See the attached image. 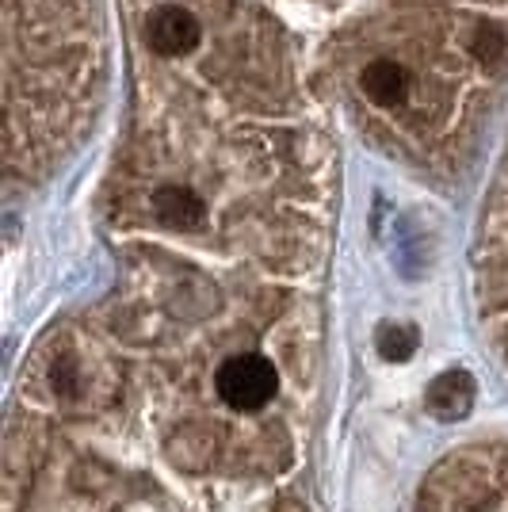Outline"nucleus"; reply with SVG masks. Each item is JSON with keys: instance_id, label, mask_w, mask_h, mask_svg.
Listing matches in <instances>:
<instances>
[{"instance_id": "423d86ee", "label": "nucleus", "mask_w": 508, "mask_h": 512, "mask_svg": "<svg viewBox=\"0 0 508 512\" xmlns=\"http://www.w3.org/2000/svg\"><path fill=\"white\" fill-rule=\"evenodd\" d=\"M470 398H474V386H470V379L451 371V375H440V379H436V386L428 390V409H432L436 417L451 421V417H463L466 409H470Z\"/></svg>"}, {"instance_id": "f257e3e1", "label": "nucleus", "mask_w": 508, "mask_h": 512, "mask_svg": "<svg viewBox=\"0 0 508 512\" xmlns=\"http://www.w3.org/2000/svg\"><path fill=\"white\" fill-rule=\"evenodd\" d=\"M153 4V0H130ZM203 46L180 69L272 96L352 100L371 65H398L421 96L432 165L459 161L508 69V0H184Z\"/></svg>"}, {"instance_id": "f03ea898", "label": "nucleus", "mask_w": 508, "mask_h": 512, "mask_svg": "<svg viewBox=\"0 0 508 512\" xmlns=\"http://www.w3.org/2000/svg\"><path fill=\"white\" fill-rule=\"evenodd\" d=\"M100 0H4V150L39 176L81 142L104 85Z\"/></svg>"}, {"instance_id": "20e7f679", "label": "nucleus", "mask_w": 508, "mask_h": 512, "mask_svg": "<svg viewBox=\"0 0 508 512\" xmlns=\"http://www.w3.org/2000/svg\"><path fill=\"white\" fill-rule=\"evenodd\" d=\"M478 276H482V314L493 337L501 344L508 363V157L501 176L493 184L482 222V253H478Z\"/></svg>"}, {"instance_id": "39448f33", "label": "nucleus", "mask_w": 508, "mask_h": 512, "mask_svg": "<svg viewBox=\"0 0 508 512\" xmlns=\"http://www.w3.org/2000/svg\"><path fill=\"white\" fill-rule=\"evenodd\" d=\"M276 394V360H268L256 348L233 352V356H226L214 367V398H218V406L230 409V413H241V417L245 413H264V409H272Z\"/></svg>"}, {"instance_id": "7ed1b4c3", "label": "nucleus", "mask_w": 508, "mask_h": 512, "mask_svg": "<svg viewBox=\"0 0 508 512\" xmlns=\"http://www.w3.org/2000/svg\"><path fill=\"white\" fill-rule=\"evenodd\" d=\"M421 512H508V448L444 463Z\"/></svg>"}]
</instances>
